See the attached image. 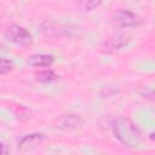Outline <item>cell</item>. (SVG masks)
Returning <instances> with one entry per match:
<instances>
[{
    "instance_id": "cell-1",
    "label": "cell",
    "mask_w": 155,
    "mask_h": 155,
    "mask_svg": "<svg viewBox=\"0 0 155 155\" xmlns=\"http://www.w3.org/2000/svg\"><path fill=\"white\" fill-rule=\"evenodd\" d=\"M111 131L114 137L126 148L136 149L142 144L140 130L127 116L114 119L111 122Z\"/></svg>"
},
{
    "instance_id": "cell-2",
    "label": "cell",
    "mask_w": 155,
    "mask_h": 155,
    "mask_svg": "<svg viewBox=\"0 0 155 155\" xmlns=\"http://www.w3.org/2000/svg\"><path fill=\"white\" fill-rule=\"evenodd\" d=\"M5 38L19 46H29L33 44V36L29 30L18 24H11L5 31Z\"/></svg>"
},
{
    "instance_id": "cell-3",
    "label": "cell",
    "mask_w": 155,
    "mask_h": 155,
    "mask_svg": "<svg viewBox=\"0 0 155 155\" xmlns=\"http://www.w3.org/2000/svg\"><path fill=\"white\" fill-rule=\"evenodd\" d=\"M113 23L120 28H131V27H137L142 23V18L126 8H117L113 16H111Z\"/></svg>"
},
{
    "instance_id": "cell-4",
    "label": "cell",
    "mask_w": 155,
    "mask_h": 155,
    "mask_svg": "<svg viewBox=\"0 0 155 155\" xmlns=\"http://www.w3.org/2000/svg\"><path fill=\"white\" fill-rule=\"evenodd\" d=\"M82 125V119L76 114H64L58 117L56 127L64 131V132H71L78 130Z\"/></svg>"
},
{
    "instance_id": "cell-5",
    "label": "cell",
    "mask_w": 155,
    "mask_h": 155,
    "mask_svg": "<svg viewBox=\"0 0 155 155\" xmlns=\"http://www.w3.org/2000/svg\"><path fill=\"white\" fill-rule=\"evenodd\" d=\"M54 63V57L52 54L45 53H34L27 58V64L30 67L39 68H48Z\"/></svg>"
},
{
    "instance_id": "cell-6",
    "label": "cell",
    "mask_w": 155,
    "mask_h": 155,
    "mask_svg": "<svg viewBox=\"0 0 155 155\" xmlns=\"http://www.w3.org/2000/svg\"><path fill=\"white\" fill-rule=\"evenodd\" d=\"M44 139H45V136L42 133H30V134H27V136L22 137L18 140V149L21 151L30 150V149L35 148L36 145H39Z\"/></svg>"
},
{
    "instance_id": "cell-7",
    "label": "cell",
    "mask_w": 155,
    "mask_h": 155,
    "mask_svg": "<svg viewBox=\"0 0 155 155\" xmlns=\"http://www.w3.org/2000/svg\"><path fill=\"white\" fill-rule=\"evenodd\" d=\"M56 79H57V75L51 69H44L35 74V80L41 84H48V82L54 81Z\"/></svg>"
},
{
    "instance_id": "cell-8",
    "label": "cell",
    "mask_w": 155,
    "mask_h": 155,
    "mask_svg": "<svg viewBox=\"0 0 155 155\" xmlns=\"http://www.w3.org/2000/svg\"><path fill=\"white\" fill-rule=\"evenodd\" d=\"M102 2H103V0H79L78 6L81 11L90 12V11H93L94 8H97L98 6H101Z\"/></svg>"
},
{
    "instance_id": "cell-9",
    "label": "cell",
    "mask_w": 155,
    "mask_h": 155,
    "mask_svg": "<svg viewBox=\"0 0 155 155\" xmlns=\"http://www.w3.org/2000/svg\"><path fill=\"white\" fill-rule=\"evenodd\" d=\"M128 40L130 39L126 35H116V36L110 39V45L113 48H120V47L125 46L128 42Z\"/></svg>"
},
{
    "instance_id": "cell-10",
    "label": "cell",
    "mask_w": 155,
    "mask_h": 155,
    "mask_svg": "<svg viewBox=\"0 0 155 155\" xmlns=\"http://www.w3.org/2000/svg\"><path fill=\"white\" fill-rule=\"evenodd\" d=\"M13 69V63L4 57H0V75H6Z\"/></svg>"
},
{
    "instance_id": "cell-11",
    "label": "cell",
    "mask_w": 155,
    "mask_h": 155,
    "mask_svg": "<svg viewBox=\"0 0 155 155\" xmlns=\"http://www.w3.org/2000/svg\"><path fill=\"white\" fill-rule=\"evenodd\" d=\"M7 153H8L7 147H6L4 143H0V155H2V154H7Z\"/></svg>"
},
{
    "instance_id": "cell-12",
    "label": "cell",
    "mask_w": 155,
    "mask_h": 155,
    "mask_svg": "<svg viewBox=\"0 0 155 155\" xmlns=\"http://www.w3.org/2000/svg\"><path fill=\"white\" fill-rule=\"evenodd\" d=\"M149 136H150V139H151V140H154V132H151Z\"/></svg>"
},
{
    "instance_id": "cell-13",
    "label": "cell",
    "mask_w": 155,
    "mask_h": 155,
    "mask_svg": "<svg viewBox=\"0 0 155 155\" xmlns=\"http://www.w3.org/2000/svg\"><path fill=\"white\" fill-rule=\"evenodd\" d=\"M0 50H4V46H2L1 44H0Z\"/></svg>"
}]
</instances>
